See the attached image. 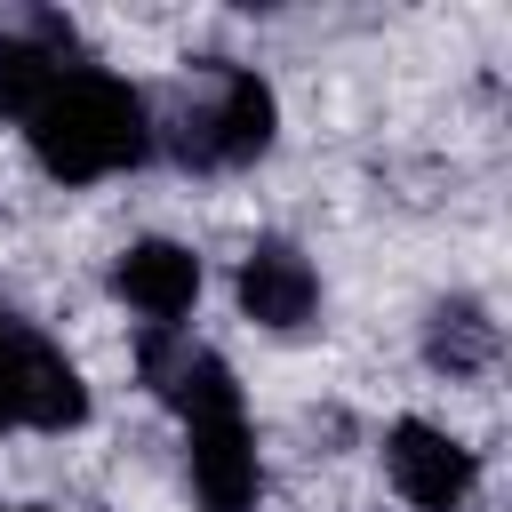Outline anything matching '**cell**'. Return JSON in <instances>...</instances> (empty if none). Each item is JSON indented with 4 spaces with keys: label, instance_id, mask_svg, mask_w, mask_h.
Here are the masks:
<instances>
[{
    "label": "cell",
    "instance_id": "obj_1",
    "mask_svg": "<svg viewBox=\"0 0 512 512\" xmlns=\"http://www.w3.org/2000/svg\"><path fill=\"white\" fill-rule=\"evenodd\" d=\"M24 136H32V152H40L48 176L88 184V176L136 168V160L152 152V112H144V96H136L120 72L72 64V72L24 112Z\"/></svg>",
    "mask_w": 512,
    "mask_h": 512
},
{
    "label": "cell",
    "instance_id": "obj_2",
    "mask_svg": "<svg viewBox=\"0 0 512 512\" xmlns=\"http://www.w3.org/2000/svg\"><path fill=\"white\" fill-rule=\"evenodd\" d=\"M88 416V384L80 368L40 336L24 328L16 312H0V424H32V432H64Z\"/></svg>",
    "mask_w": 512,
    "mask_h": 512
},
{
    "label": "cell",
    "instance_id": "obj_3",
    "mask_svg": "<svg viewBox=\"0 0 512 512\" xmlns=\"http://www.w3.org/2000/svg\"><path fill=\"white\" fill-rule=\"evenodd\" d=\"M272 120H280V112H272V88H264L256 72L224 64V72H216V96L176 120V152L200 160V168H248V160L272 144Z\"/></svg>",
    "mask_w": 512,
    "mask_h": 512
},
{
    "label": "cell",
    "instance_id": "obj_4",
    "mask_svg": "<svg viewBox=\"0 0 512 512\" xmlns=\"http://www.w3.org/2000/svg\"><path fill=\"white\" fill-rule=\"evenodd\" d=\"M384 472H392V488H400L416 512H464V496H472V480H480L472 448L448 440V432L424 424V416H400V424L384 432Z\"/></svg>",
    "mask_w": 512,
    "mask_h": 512
},
{
    "label": "cell",
    "instance_id": "obj_5",
    "mask_svg": "<svg viewBox=\"0 0 512 512\" xmlns=\"http://www.w3.org/2000/svg\"><path fill=\"white\" fill-rule=\"evenodd\" d=\"M72 24L64 16H40V8H24V16H0V112H32L72 64Z\"/></svg>",
    "mask_w": 512,
    "mask_h": 512
},
{
    "label": "cell",
    "instance_id": "obj_6",
    "mask_svg": "<svg viewBox=\"0 0 512 512\" xmlns=\"http://www.w3.org/2000/svg\"><path fill=\"white\" fill-rule=\"evenodd\" d=\"M112 288H120V304L144 312L152 328H176V320L200 304V256L176 248V240H136V248H120Z\"/></svg>",
    "mask_w": 512,
    "mask_h": 512
},
{
    "label": "cell",
    "instance_id": "obj_7",
    "mask_svg": "<svg viewBox=\"0 0 512 512\" xmlns=\"http://www.w3.org/2000/svg\"><path fill=\"white\" fill-rule=\"evenodd\" d=\"M240 312H248L256 328H304V320L320 312V272H312V256L288 248V240H256V248L240 256Z\"/></svg>",
    "mask_w": 512,
    "mask_h": 512
},
{
    "label": "cell",
    "instance_id": "obj_8",
    "mask_svg": "<svg viewBox=\"0 0 512 512\" xmlns=\"http://www.w3.org/2000/svg\"><path fill=\"white\" fill-rule=\"evenodd\" d=\"M184 432H192V448H184L192 496L208 512H248L256 504V440H248V424L240 416H200Z\"/></svg>",
    "mask_w": 512,
    "mask_h": 512
},
{
    "label": "cell",
    "instance_id": "obj_9",
    "mask_svg": "<svg viewBox=\"0 0 512 512\" xmlns=\"http://www.w3.org/2000/svg\"><path fill=\"white\" fill-rule=\"evenodd\" d=\"M424 352H432V368H448V376H480V368L496 360V320H488V304L448 296V304L432 312V328H424Z\"/></svg>",
    "mask_w": 512,
    "mask_h": 512
},
{
    "label": "cell",
    "instance_id": "obj_10",
    "mask_svg": "<svg viewBox=\"0 0 512 512\" xmlns=\"http://www.w3.org/2000/svg\"><path fill=\"white\" fill-rule=\"evenodd\" d=\"M0 512H40V504H0Z\"/></svg>",
    "mask_w": 512,
    "mask_h": 512
}]
</instances>
